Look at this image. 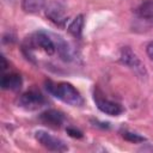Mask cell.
I'll list each match as a JSON object with an SVG mask.
<instances>
[{
	"mask_svg": "<svg viewBox=\"0 0 153 153\" xmlns=\"http://www.w3.org/2000/svg\"><path fill=\"white\" fill-rule=\"evenodd\" d=\"M47 90L55 96L56 98L61 99L62 102L73 105V106H81L84 104V99L80 92L68 82H60L54 84L51 81L47 82Z\"/></svg>",
	"mask_w": 153,
	"mask_h": 153,
	"instance_id": "1",
	"label": "cell"
},
{
	"mask_svg": "<svg viewBox=\"0 0 153 153\" xmlns=\"http://www.w3.org/2000/svg\"><path fill=\"white\" fill-rule=\"evenodd\" d=\"M35 136H36V140L44 148H47L48 151H51V152H65V151L68 149V147L66 146V143L61 139H57V137L48 134L44 130L36 131Z\"/></svg>",
	"mask_w": 153,
	"mask_h": 153,
	"instance_id": "2",
	"label": "cell"
},
{
	"mask_svg": "<svg viewBox=\"0 0 153 153\" xmlns=\"http://www.w3.org/2000/svg\"><path fill=\"white\" fill-rule=\"evenodd\" d=\"M44 104V97L42 93L35 90H30L23 93L18 99V105L25 110H37Z\"/></svg>",
	"mask_w": 153,
	"mask_h": 153,
	"instance_id": "3",
	"label": "cell"
},
{
	"mask_svg": "<svg viewBox=\"0 0 153 153\" xmlns=\"http://www.w3.org/2000/svg\"><path fill=\"white\" fill-rule=\"evenodd\" d=\"M29 45L30 47H39L42 48L48 55H53L56 51L55 42L50 36L43 31L36 32L32 37L29 38Z\"/></svg>",
	"mask_w": 153,
	"mask_h": 153,
	"instance_id": "4",
	"label": "cell"
},
{
	"mask_svg": "<svg viewBox=\"0 0 153 153\" xmlns=\"http://www.w3.org/2000/svg\"><path fill=\"white\" fill-rule=\"evenodd\" d=\"M45 16L50 22H53L54 24H56L59 26H63L67 20L66 8L62 4L57 2V1H51L45 7Z\"/></svg>",
	"mask_w": 153,
	"mask_h": 153,
	"instance_id": "5",
	"label": "cell"
},
{
	"mask_svg": "<svg viewBox=\"0 0 153 153\" xmlns=\"http://www.w3.org/2000/svg\"><path fill=\"white\" fill-rule=\"evenodd\" d=\"M121 61L122 63H124L126 66L130 67L131 69H134L137 74L140 75H146V69L145 66L141 63V61L139 60V57L133 53V50L128 47H124L121 50Z\"/></svg>",
	"mask_w": 153,
	"mask_h": 153,
	"instance_id": "6",
	"label": "cell"
},
{
	"mask_svg": "<svg viewBox=\"0 0 153 153\" xmlns=\"http://www.w3.org/2000/svg\"><path fill=\"white\" fill-rule=\"evenodd\" d=\"M94 102L97 104V108L102 112H104L106 115H110V116H117L123 110L120 104H117L112 100H109V99H106V98H104L99 94H96V93H94Z\"/></svg>",
	"mask_w": 153,
	"mask_h": 153,
	"instance_id": "7",
	"label": "cell"
},
{
	"mask_svg": "<svg viewBox=\"0 0 153 153\" xmlns=\"http://www.w3.org/2000/svg\"><path fill=\"white\" fill-rule=\"evenodd\" d=\"M39 118L44 124H47L51 128H60L62 126L63 121H65V117H63L62 112H60L57 110H53V109L47 110L43 114H41Z\"/></svg>",
	"mask_w": 153,
	"mask_h": 153,
	"instance_id": "8",
	"label": "cell"
},
{
	"mask_svg": "<svg viewBox=\"0 0 153 153\" xmlns=\"http://www.w3.org/2000/svg\"><path fill=\"white\" fill-rule=\"evenodd\" d=\"M23 80L19 74L16 73H10L5 74L1 78V87L4 90H12V91H18L22 87Z\"/></svg>",
	"mask_w": 153,
	"mask_h": 153,
	"instance_id": "9",
	"label": "cell"
},
{
	"mask_svg": "<svg viewBox=\"0 0 153 153\" xmlns=\"http://www.w3.org/2000/svg\"><path fill=\"white\" fill-rule=\"evenodd\" d=\"M54 42H55L56 50H57L59 55L61 56V59L65 60V61H71L73 59V53H72V49L69 48L68 43L66 41H63L60 36L55 37Z\"/></svg>",
	"mask_w": 153,
	"mask_h": 153,
	"instance_id": "10",
	"label": "cell"
},
{
	"mask_svg": "<svg viewBox=\"0 0 153 153\" xmlns=\"http://www.w3.org/2000/svg\"><path fill=\"white\" fill-rule=\"evenodd\" d=\"M45 6V0H22V7L26 13H38Z\"/></svg>",
	"mask_w": 153,
	"mask_h": 153,
	"instance_id": "11",
	"label": "cell"
},
{
	"mask_svg": "<svg viewBox=\"0 0 153 153\" xmlns=\"http://www.w3.org/2000/svg\"><path fill=\"white\" fill-rule=\"evenodd\" d=\"M82 27H84V16L82 14H79L76 16L72 23L69 24L68 26V32L75 37V38H80L81 37V32H82Z\"/></svg>",
	"mask_w": 153,
	"mask_h": 153,
	"instance_id": "12",
	"label": "cell"
},
{
	"mask_svg": "<svg viewBox=\"0 0 153 153\" xmlns=\"http://www.w3.org/2000/svg\"><path fill=\"white\" fill-rule=\"evenodd\" d=\"M137 14L142 19H153V0H142L137 7Z\"/></svg>",
	"mask_w": 153,
	"mask_h": 153,
	"instance_id": "13",
	"label": "cell"
},
{
	"mask_svg": "<svg viewBox=\"0 0 153 153\" xmlns=\"http://www.w3.org/2000/svg\"><path fill=\"white\" fill-rule=\"evenodd\" d=\"M123 137L127 140V141H130V142H143L146 139L143 136H140L139 134H135V133H129V131H124L123 133Z\"/></svg>",
	"mask_w": 153,
	"mask_h": 153,
	"instance_id": "14",
	"label": "cell"
},
{
	"mask_svg": "<svg viewBox=\"0 0 153 153\" xmlns=\"http://www.w3.org/2000/svg\"><path fill=\"white\" fill-rule=\"evenodd\" d=\"M67 133L72 136V137H76V139H80V137H82V134H81V131L80 130H78V129H75V128H67Z\"/></svg>",
	"mask_w": 153,
	"mask_h": 153,
	"instance_id": "15",
	"label": "cell"
},
{
	"mask_svg": "<svg viewBox=\"0 0 153 153\" xmlns=\"http://www.w3.org/2000/svg\"><path fill=\"white\" fill-rule=\"evenodd\" d=\"M146 51H147L148 57L153 61V41L148 43V45H147V48H146Z\"/></svg>",
	"mask_w": 153,
	"mask_h": 153,
	"instance_id": "16",
	"label": "cell"
},
{
	"mask_svg": "<svg viewBox=\"0 0 153 153\" xmlns=\"http://www.w3.org/2000/svg\"><path fill=\"white\" fill-rule=\"evenodd\" d=\"M6 66H7V63H6V60H5V57L2 56V69H6Z\"/></svg>",
	"mask_w": 153,
	"mask_h": 153,
	"instance_id": "17",
	"label": "cell"
}]
</instances>
